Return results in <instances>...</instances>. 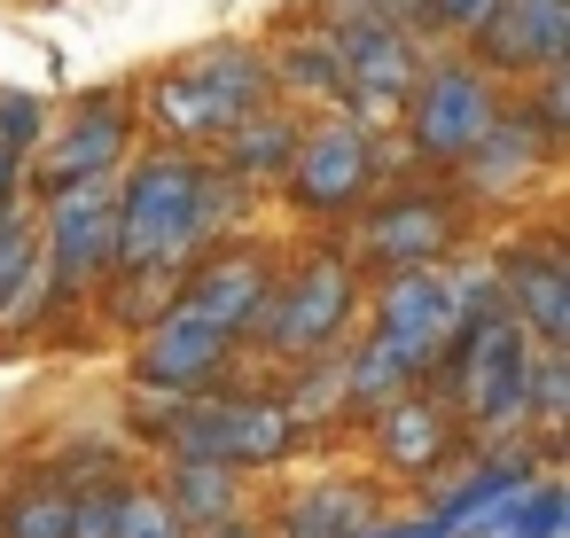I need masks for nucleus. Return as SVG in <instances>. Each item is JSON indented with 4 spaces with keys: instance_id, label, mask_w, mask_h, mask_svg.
<instances>
[{
    "instance_id": "nucleus-1",
    "label": "nucleus",
    "mask_w": 570,
    "mask_h": 538,
    "mask_svg": "<svg viewBox=\"0 0 570 538\" xmlns=\"http://www.w3.org/2000/svg\"><path fill=\"white\" fill-rule=\"evenodd\" d=\"M227 196L204 165H180V157H157L134 172L126 188V211H118V250L110 258H134V266H180L212 227H219Z\"/></svg>"
},
{
    "instance_id": "nucleus-2",
    "label": "nucleus",
    "mask_w": 570,
    "mask_h": 538,
    "mask_svg": "<svg viewBox=\"0 0 570 538\" xmlns=\"http://www.w3.org/2000/svg\"><path fill=\"white\" fill-rule=\"evenodd\" d=\"M484 312L476 281H445V273H406L383 297V336L406 351V367H438V351L461 336V320Z\"/></svg>"
},
{
    "instance_id": "nucleus-3",
    "label": "nucleus",
    "mask_w": 570,
    "mask_h": 538,
    "mask_svg": "<svg viewBox=\"0 0 570 538\" xmlns=\"http://www.w3.org/2000/svg\"><path fill=\"white\" fill-rule=\"evenodd\" d=\"M258 87H266L258 56L219 48V56H204L188 79H173V87L157 94V110H165L173 133H227V126H243V110L258 102Z\"/></svg>"
},
{
    "instance_id": "nucleus-4",
    "label": "nucleus",
    "mask_w": 570,
    "mask_h": 538,
    "mask_svg": "<svg viewBox=\"0 0 570 538\" xmlns=\"http://www.w3.org/2000/svg\"><path fill=\"white\" fill-rule=\"evenodd\" d=\"M110 250H118V180L110 172L56 180V211H48V258H56V273L87 281Z\"/></svg>"
},
{
    "instance_id": "nucleus-5",
    "label": "nucleus",
    "mask_w": 570,
    "mask_h": 538,
    "mask_svg": "<svg viewBox=\"0 0 570 538\" xmlns=\"http://www.w3.org/2000/svg\"><path fill=\"white\" fill-rule=\"evenodd\" d=\"M523 382H531V359H523L515 320H476L469 359H461V398H469V414H476V421H523Z\"/></svg>"
},
{
    "instance_id": "nucleus-6",
    "label": "nucleus",
    "mask_w": 570,
    "mask_h": 538,
    "mask_svg": "<svg viewBox=\"0 0 570 538\" xmlns=\"http://www.w3.org/2000/svg\"><path fill=\"white\" fill-rule=\"evenodd\" d=\"M484 126H492V87L476 71H430L414 87V141L430 157H461Z\"/></svg>"
},
{
    "instance_id": "nucleus-7",
    "label": "nucleus",
    "mask_w": 570,
    "mask_h": 538,
    "mask_svg": "<svg viewBox=\"0 0 570 538\" xmlns=\"http://www.w3.org/2000/svg\"><path fill=\"white\" fill-rule=\"evenodd\" d=\"M289 172H297V196L305 203H352L367 188V141L352 126H321L313 141L289 149Z\"/></svg>"
},
{
    "instance_id": "nucleus-8",
    "label": "nucleus",
    "mask_w": 570,
    "mask_h": 538,
    "mask_svg": "<svg viewBox=\"0 0 570 538\" xmlns=\"http://www.w3.org/2000/svg\"><path fill=\"white\" fill-rule=\"evenodd\" d=\"M219 351H227V328H212L196 305H180V312L141 343V375L165 382V390H188V382H204V375L219 367Z\"/></svg>"
},
{
    "instance_id": "nucleus-9",
    "label": "nucleus",
    "mask_w": 570,
    "mask_h": 538,
    "mask_svg": "<svg viewBox=\"0 0 570 538\" xmlns=\"http://www.w3.org/2000/svg\"><path fill=\"white\" fill-rule=\"evenodd\" d=\"M289 437V421L274 406H227V414H188L180 445L204 452V460H274Z\"/></svg>"
},
{
    "instance_id": "nucleus-10",
    "label": "nucleus",
    "mask_w": 570,
    "mask_h": 538,
    "mask_svg": "<svg viewBox=\"0 0 570 538\" xmlns=\"http://www.w3.org/2000/svg\"><path fill=\"white\" fill-rule=\"evenodd\" d=\"M344 305H352L344 266H313V273L297 281V297H282V312H274V343H289V351L328 343V336H336V320H344Z\"/></svg>"
},
{
    "instance_id": "nucleus-11",
    "label": "nucleus",
    "mask_w": 570,
    "mask_h": 538,
    "mask_svg": "<svg viewBox=\"0 0 570 538\" xmlns=\"http://www.w3.org/2000/svg\"><path fill=\"white\" fill-rule=\"evenodd\" d=\"M344 71H352V94H360L367 110H391V102L414 87V56H406V40L383 32V24H360V32H352Z\"/></svg>"
},
{
    "instance_id": "nucleus-12",
    "label": "nucleus",
    "mask_w": 570,
    "mask_h": 538,
    "mask_svg": "<svg viewBox=\"0 0 570 538\" xmlns=\"http://www.w3.org/2000/svg\"><path fill=\"white\" fill-rule=\"evenodd\" d=\"M118 149H126V118L95 102V110H71V133H56L48 165L56 180H87V172H118Z\"/></svg>"
},
{
    "instance_id": "nucleus-13",
    "label": "nucleus",
    "mask_w": 570,
    "mask_h": 538,
    "mask_svg": "<svg viewBox=\"0 0 570 538\" xmlns=\"http://www.w3.org/2000/svg\"><path fill=\"white\" fill-rule=\"evenodd\" d=\"M461 165H469V188H515L531 165H539V126L531 118H492L469 149H461Z\"/></svg>"
},
{
    "instance_id": "nucleus-14",
    "label": "nucleus",
    "mask_w": 570,
    "mask_h": 538,
    "mask_svg": "<svg viewBox=\"0 0 570 538\" xmlns=\"http://www.w3.org/2000/svg\"><path fill=\"white\" fill-rule=\"evenodd\" d=\"M258 297H266V273H258V258H219L212 273H196V289H188V305L212 320V328H250L258 320Z\"/></svg>"
},
{
    "instance_id": "nucleus-15",
    "label": "nucleus",
    "mask_w": 570,
    "mask_h": 538,
    "mask_svg": "<svg viewBox=\"0 0 570 538\" xmlns=\"http://www.w3.org/2000/svg\"><path fill=\"white\" fill-rule=\"evenodd\" d=\"M508 297H515V312L539 328L547 351L570 336V281H562L554 258H515V266H508Z\"/></svg>"
},
{
    "instance_id": "nucleus-16",
    "label": "nucleus",
    "mask_w": 570,
    "mask_h": 538,
    "mask_svg": "<svg viewBox=\"0 0 570 538\" xmlns=\"http://www.w3.org/2000/svg\"><path fill=\"white\" fill-rule=\"evenodd\" d=\"M438 242H445V211H438V203H399V211H383V219L367 227V250L391 258V266H414V258H430Z\"/></svg>"
},
{
    "instance_id": "nucleus-17",
    "label": "nucleus",
    "mask_w": 570,
    "mask_h": 538,
    "mask_svg": "<svg viewBox=\"0 0 570 538\" xmlns=\"http://www.w3.org/2000/svg\"><path fill=\"white\" fill-rule=\"evenodd\" d=\"M438 445H445V414H438V406H414V398H406V406L383 414V452H391L399 468H430Z\"/></svg>"
},
{
    "instance_id": "nucleus-18",
    "label": "nucleus",
    "mask_w": 570,
    "mask_h": 538,
    "mask_svg": "<svg viewBox=\"0 0 570 538\" xmlns=\"http://www.w3.org/2000/svg\"><path fill=\"white\" fill-rule=\"evenodd\" d=\"M406 375H414V367H406V351H399L391 336H375V343H367L360 359H344V390H352L360 406H375V398H391V390H399Z\"/></svg>"
},
{
    "instance_id": "nucleus-19",
    "label": "nucleus",
    "mask_w": 570,
    "mask_h": 538,
    "mask_svg": "<svg viewBox=\"0 0 570 538\" xmlns=\"http://www.w3.org/2000/svg\"><path fill=\"white\" fill-rule=\"evenodd\" d=\"M9 538H71V499L63 491H32L9 507Z\"/></svg>"
},
{
    "instance_id": "nucleus-20",
    "label": "nucleus",
    "mask_w": 570,
    "mask_h": 538,
    "mask_svg": "<svg viewBox=\"0 0 570 538\" xmlns=\"http://www.w3.org/2000/svg\"><path fill=\"white\" fill-rule=\"evenodd\" d=\"M110 538H180V515L165 499H118V530Z\"/></svg>"
},
{
    "instance_id": "nucleus-21",
    "label": "nucleus",
    "mask_w": 570,
    "mask_h": 538,
    "mask_svg": "<svg viewBox=\"0 0 570 538\" xmlns=\"http://www.w3.org/2000/svg\"><path fill=\"white\" fill-rule=\"evenodd\" d=\"M180 507H188V515H219V507H227V476H219L212 460H204V468H180Z\"/></svg>"
},
{
    "instance_id": "nucleus-22",
    "label": "nucleus",
    "mask_w": 570,
    "mask_h": 538,
    "mask_svg": "<svg viewBox=\"0 0 570 538\" xmlns=\"http://www.w3.org/2000/svg\"><path fill=\"white\" fill-rule=\"evenodd\" d=\"M24 266H32V227L24 219H0V297L24 281Z\"/></svg>"
},
{
    "instance_id": "nucleus-23",
    "label": "nucleus",
    "mask_w": 570,
    "mask_h": 538,
    "mask_svg": "<svg viewBox=\"0 0 570 538\" xmlns=\"http://www.w3.org/2000/svg\"><path fill=\"white\" fill-rule=\"evenodd\" d=\"M40 126H48V118H40V102H32V94H0V141H9V149H24Z\"/></svg>"
},
{
    "instance_id": "nucleus-24",
    "label": "nucleus",
    "mask_w": 570,
    "mask_h": 538,
    "mask_svg": "<svg viewBox=\"0 0 570 538\" xmlns=\"http://www.w3.org/2000/svg\"><path fill=\"white\" fill-rule=\"evenodd\" d=\"M118 530V499H95V507H71V538H110Z\"/></svg>"
},
{
    "instance_id": "nucleus-25",
    "label": "nucleus",
    "mask_w": 570,
    "mask_h": 538,
    "mask_svg": "<svg viewBox=\"0 0 570 538\" xmlns=\"http://www.w3.org/2000/svg\"><path fill=\"white\" fill-rule=\"evenodd\" d=\"M438 17H445V24H461V32H484L492 0H438Z\"/></svg>"
},
{
    "instance_id": "nucleus-26",
    "label": "nucleus",
    "mask_w": 570,
    "mask_h": 538,
    "mask_svg": "<svg viewBox=\"0 0 570 538\" xmlns=\"http://www.w3.org/2000/svg\"><path fill=\"white\" fill-rule=\"evenodd\" d=\"M9 188H17V149L0 141V203H9Z\"/></svg>"
}]
</instances>
